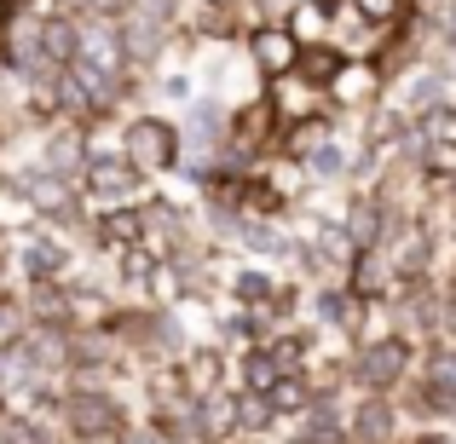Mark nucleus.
I'll return each instance as SVG.
<instances>
[{"label":"nucleus","instance_id":"nucleus-16","mask_svg":"<svg viewBox=\"0 0 456 444\" xmlns=\"http://www.w3.org/2000/svg\"><path fill=\"white\" fill-rule=\"evenodd\" d=\"M0 6H58V0H0Z\"/></svg>","mask_w":456,"mask_h":444},{"label":"nucleus","instance_id":"nucleus-5","mask_svg":"<svg viewBox=\"0 0 456 444\" xmlns=\"http://www.w3.org/2000/svg\"><path fill=\"white\" fill-rule=\"evenodd\" d=\"M346 427H353V444H399L404 410L393 399H376V392H358L353 410H346Z\"/></svg>","mask_w":456,"mask_h":444},{"label":"nucleus","instance_id":"nucleus-15","mask_svg":"<svg viewBox=\"0 0 456 444\" xmlns=\"http://www.w3.org/2000/svg\"><path fill=\"white\" fill-rule=\"evenodd\" d=\"M416 139H439V145H456V99H439L434 110L416 116Z\"/></svg>","mask_w":456,"mask_h":444},{"label":"nucleus","instance_id":"nucleus-13","mask_svg":"<svg viewBox=\"0 0 456 444\" xmlns=\"http://www.w3.org/2000/svg\"><path fill=\"white\" fill-rule=\"evenodd\" d=\"M346 64H353V52H346L341 41H318V46H301V69H295V76L330 93V87H335V76H341Z\"/></svg>","mask_w":456,"mask_h":444},{"label":"nucleus","instance_id":"nucleus-6","mask_svg":"<svg viewBox=\"0 0 456 444\" xmlns=\"http://www.w3.org/2000/svg\"><path fill=\"white\" fill-rule=\"evenodd\" d=\"M18 271L23 283H69V248L53 231H29L18 243Z\"/></svg>","mask_w":456,"mask_h":444},{"label":"nucleus","instance_id":"nucleus-14","mask_svg":"<svg viewBox=\"0 0 456 444\" xmlns=\"http://www.w3.org/2000/svg\"><path fill=\"white\" fill-rule=\"evenodd\" d=\"M312 404H318V387H312L306 369H289V375L272 387V410H278V422H301Z\"/></svg>","mask_w":456,"mask_h":444},{"label":"nucleus","instance_id":"nucleus-17","mask_svg":"<svg viewBox=\"0 0 456 444\" xmlns=\"http://www.w3.org/2000/svg\"><path fill=\"white\" fill-rule=\"evenodd\" d=\"M445 208H451V220H456V179H451V190H445Z\"/></svg>","mask_w":456,"mask_h":444},{"label":"nucleus","instance_id":"nucleus-19","mask_svg":"<svg viewBox=\"0 0 456 444\" xmlns=\"http://www.w3.org/2000/svg\"><path fill=\"white\" fill-rule=\"evenodd\" d=\"M451 271H456V220H451Z\"/></svg>","mask_w":456,"mask_h":444},{"label":"nucleus","instance_id":"nucleus-1","mask_svg":"<svg viewBox=\"0 0 456 444\" xmlns=\"http://www.w3.org/2000/svg\"><path fill=\"white\" fill-rule=\"evenodd\" d=\"M416 369H422V341H411V335H399V329H381V335H370V341H358V352L346 358L353 387L376 392V399H399L416 381Z\"/></svg>","mask_w":456,"mask_h":444},{"label":"nucleus","instance_id":"nucleus-3","mask_svg":"<svg viewBox=\"0 0 456 444\" xmlns=\"http://www.w3.org/2000/svg\"><path fill=\"white\" fill-rule=\"evenodd\" d=\"M145 185L151 179L139 174V162L127 156L122 145L116 150H99L93 145L87 167H81V197H87V208H134V202H145Z\"/></svg>","mask_w":456,"mask_h":444},{"label":"nucleus","instance_id":"nucleus-7","mask_svg":"<svg viewBox=\"0 0 456 444\" xmlns=\"http://www.w3.org/2000/svg\"><path fill=\"white\" fill-rule=\"evenodd\" d=\"M289 375V364L278 358V346H243V352L232 358V387L237 392H255V399H272V387Z\"/></svg>","mask_w":456,"mask_h":444},{"label":"nucleus","instance_id":"nucleus-4","mask_svg":"<svg viewBox=\"0 0 456 444\" xmlns=\"http://www.w3.org/2000/svg\"><path fill=\"white\" fill-rule=\"evenodd\" d=\"M243 52H248V64H255L260 81H283V76L301 69V41H295V29L283 18L255 23V29L243 35Z\"/></svg>","mask_w":456,"mask_h":444},{"label":"nucleus","instance_id":"nucleus-10","mask_svg":"<svg viewBox=\"0 0 456 444\" xmlns=\"http://www.w3.org/2000/svg\"><path fill=\"white\" fill-rule=\"evenodd\" d=\"M232 243L243 248V254H255V260H272V266L301 254V243L283 231V220H237L232 225Z\"/></svg>","mask_w":456,"mask_h":444},{"label":"nucleus","instance_id":"nucleus-18","mask_svg":"<svg viewBox=\"0 0 456 444\" xmlns=\"http://www.w3.org/2000/svg\"><path fill=\"white\" fill-rule=\"evenodd\" d=\"M6 399H12V387H6V375H0V410H6Z\"/></svg>","mask_w":456,"mask_h":444},{"label":"nucleus","instance_id":"nucleus-11","mask_svg":"<svg viewBox=\"0 0 456 444\" xmlns=\"http://www.w3.org/2000/svg\"><path fill=\"white\" fill-rule=\"evenodd\" d=\"M364 311L370 306L346 289L341 278H330V283H318V289H312V323H318V329H358V318H364Z\"/></svg>","mask_w":456,"mask_h":444},{"label":"nucleus","instance_id":"nucleus-12","mask_svg":"<svg viewBox=\"0 0 456 444\" xmlns=\"http://www.w3.org/2000/svg\"><path fill=\"white\" fill-rule=\"evenodd\" d=\"M295 427V444H353V427H346V410L335 399H318Z\"/></svg>","mask_w":456,"mask_h":444},{"label":"nucleus","instance_id":"nucleus-8","mask_svg":"<svg viewBox=\"0 0 456 444\" xmlns=\"http://www.w3.org/2000/svg\"><path fill=\"white\" fill-rule=\"evenodd\" d=\"M179 369H185V387L197 404H220L225 392H232V358L214 352V346H197V352L179 358Z\"/></svg>","mask_w":456,"mask_h":444},{"label":"nucleus","instance_id":"nucleus-20","mask_svg":"<svg viewBox=\"0 0 456 444\" xmlns=\"http://www.w3.org/2000/svg\"><path fill=\"white\" fill-rule=\"evenodd\" d=\"M0 300H6V278H0Z\"/></svg>","mask_w":456,"mask_h":444},{"label":"nucleus","instance_id":"nucleus-2","mask_svg":"<svg viewBox=\"0 0 456 444\" xmlns=\"http://www.w3.org/2000/svg\"><path fill=\"white\" fill-rule=\"evenodd\" d=\"M122 150L139 162L145 179H167V174L185 167V133H179V122H167L156 110L122 116Z\"/></svg>","mask_w":456,"mask_h":444},{"label":"nucleus","instance_id":"nucleus-9","mask_svg":"<svg viewBox=\"0 0 456 444\" xmlns=\"http://www.w3.org/2000/svg\"><path fill=\"white\" fill-rule=\"evenodd\" d=\"M289 214V190L278 185L272 167H243V190H237V220H283Z\"/></svg>","mask_w":456,"mask_h":444}]
</instances>
